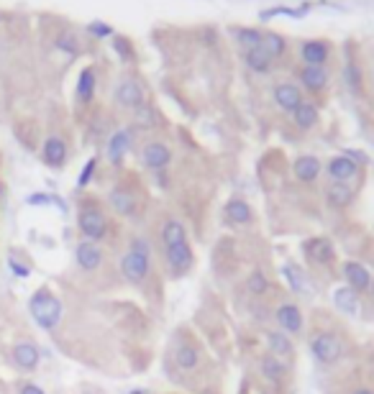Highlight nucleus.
<instances>
[{"label":"nucleus","instance_id":"9b49d317","mask_svg":"<svg viewBox=\"0 0 374 394\" xmlns=\"http://www.w3.org/2000/svg\"><path fill=\"white\" fill-rule=\"evenodd\" d=\"M272 97H275V103H277L284 113H295L300 105L305 103V100H303V92H300V87H298V85H292V82H279V85H275V90H272Z\"/></svg>","mask_w":374,"mask_h":394},{"label":"nucleus","instance_id":"c9c22d12","mask_svg":"<svg viewBox=\"0 0 374 394\" xmlns=\"http://www.w3.org/2000/svg\"><path fill=\"white\" fill-rule=\"evenodd\" d=\"M247 290L254 295V297H262V295H267V290H270V282H267V276H264V272H251L247 279Z\"/></svg>","mask_w":374,"mask_h":394},{"label":"nucleus","instance_id":"f704fd0d","mask_svg":"<svg viewBox=\"0 0 374 394\" xmlns=\"http://www.w3.org/2000/svg\"><path fill=\"white\" fill-rule=\"evenodd\" d=\"M284 276H287V282H290V287L298 295H303V292L307 290V284H305V274H303V269L298 267V264H284Z\"/></svg>","mask_w":374,"mask_h":394},{"label":"nucleus","instance_id":"f3484780","mask_svg":"<svg viewBox=\"0 0 374 394\" xmlns=\"http://www.w3.org/2000/svg\"><path fill=\"white\" fill-rule=\"evenodd\" d=\"M292 174H295L298 182L310 185V182H315L318 174H321V159L310 157V154H303V157H298L292 162Z\"/></svg>","mask_w":374,"mask_h":394},{"label":"nucleus","instance_id":"412c9836","mask_svg":"<svg viewBox=\"0 0 374 394\" xmlns=\"http://www.w3.org/2000/svg\"><path fill=\"white\" fill-rule=\"evenodd\" d=\"M95 87H97V75L95 67H85L77 77V87H75V97L80 105H90L92 97H95Z\"/></svg>","mask_w":374,"mask_h":394},{"label":"nucleus","instance_id":"0eeeda50","mask_svg":"<svg viewBox=\"0 0 374 394\" xmlns=\"http://www.w3.org/2000/svg\"><path fill=\"white\" fill-rule=\"evenodd\" d=\"M300 59L310 67H326V62L331 59V44L323 38H305L300 44Z\"/></svg>","mask_w":374,"mask_h":394},{"label":"nucleus","instance_id":"c03bdc74","mask_svg":"<svg viewBox=\"0 0 374 394\" xmlns=\"http://www.w3.org/2000/svg\"><path fill=\"white\" fill-rule=\"evenodd\" d=\"M369 290H372V297H374V282H372V287H369Z\"/></svg>","mask_w":374,"mask_h":394},{"label":"nucleus","instance_id":"aec40b11","mask_svg":"<svg viewBox=\"0 0 374 394\" xmlns=\"http://www.w3.org/2000/svg\"><path fill=\"white\" fill-rule=\"evenodd\" d=\"M356 174H359V167H356V162H354L352 157H333L328 162V177L333 179V182L346 185V182L354 179Z\"/></svg>","mask_w":374,"mask_h":394},{"label":"nucleus","instance_id":"393cba45","mask_svg":"<svg viewBox=\"0 0 374 394\" xmlns=\"http://www.w3.org/2000/svg\"><path fill=\"white\" fill-rule=\"evenodd\" d=\"M333 305H336V310H341L346 315L359 313V297H356V292L352 287H336L333 290Z\"/></svg>","mask_w":374,"mask_h":394},{"label":"nucleus","instance_id":"7ed1b4c3","mask_svg":"<svg viewBox=\"0 0 374 394\" xmlns=\"http://www.w3.org/2000/svg\"><path fill=\"white\" fill-rule=\"evenodd\" d=\"M77 228L85 236V241L97 244V241H103L108 236V218H105V213L97 208L95 202L85 200L80 205V210H77Z\"/></svg>","mask_w":374,"mask_h":394},{"label":"nucleus","instance_id":"7c9ffc66","mask_svg":"<svg viewBox=\"0 0 374 394\" xmlns=\"http://www.w3.org/2000/svg\"><path fill=\"white\" fill-rule=\"evenodd\" d=\"M187 241V231H185V225L180 223V220H167L165 228H162V244L167 246H174V244H185Z\"/></svg>","mask_w":374,"mask_h":394},{"label":"nucleus","instance_id":"79ce46f5","mask_svg":"<svg viewBox=\"0 0 374 394\" xmlns=\"http://www.w3.org/2000/svg\"><path fill=\"white\" fill-rule=\"evenodd\" d=\"M8 267H11V272H13V274H18V276H29V267H23L21 261L11 259V261H8Z\"/></svg>","mask_w":374,"mask_h":394},{"label":"nucleus","instance_id":"a878e982","mask_svg":"<svg viewBox=\"0 0 374 394\" xmlns=\"http://www.w3.org/2000/svg\"><path fill=\"white\" fill-rule=\"evenodd\" d=\"M226 216H228V220H231V223L247 225V223H251L254 213H251V205H249L247 200L233 197V200H228V205H226Z\"/></svg>","mask_w":374,"mask_h":394},{"label":"nucleus","instance_id":"a211bd4d","mask_svg":"<svg viewBox=\"0 0 374 394\" xmlns=\"http://www.w3.org/2000/svg\"><path fill=\"white\" fill-rule=\"evenodd\" d=\"M344 276H346V287H352L356 295L372 287V276H369L367 267L359 264V261H346L344 264Z\"/></svg>","mask_w":374,"mask_h":394},{"label":"nucleus","instance_id":"a18cd8bd","mask_svg":"<svg viewBox=\"0 0 374 394\" xmlns=\"http://www.w3.org/2000/svg\"><path fill=\"white\" fill-rule=\"evenodd\" d=\"M0 21H3V13H0Z\"/></svg>","mask_w":374,"mask_h":394},{"label":"nucleus","instance_id":"1a4fd4ad","mask_svg":"<svg viewBox=\"0 0 374 394\" xmlns=\"http://www.w3.org/2000/svg\"><path fill=\"white\" fill-rule=\"evenodd\" d=\"M67 157H69V149H67V141L62 136H49L44 141V146H41V162L49 169H62L67 164Z\"/></svg>","mask_w":374,"mask_h":394},{"label":"nucleus","instance_id":"ddd939ff","mask_svg":"<svg viewBox=\"0 0 374 394\" xmlns=\"http://www.w3.org/2000/svg\"><path fill=\"white\" fill-rule=\"evenodd\" d=\"M277 325L282 328V333L287 335H298L303 330V313H300L298 305H292V302H284V305L277 307Z\"/></svg>","mask_w":374,"mask_h":394},{"label":"nucleus","instance_id":"e433bc0d","mask_svg":"<svg viewBox=\"0 0 374 394\" xmlns=\"http://www.w3.org/2000/svg\"><path fill=\"white\" fill-rule=\"evenodd\" d=\"M305 13H307V8H300V10H295V8L279 6V8H267V10H262V13H259V18H262V21H270L272 15H292V18H303Z\"/></svg>","mask_w":374,"mask_h":394},{"label":"nucleus","instance_id":"a19ab883","mask_svg":"<svg viewBox=\"0 0 374 394\" xmlns=\"http://www.w3.org/2000/svg\"><path fill=\"white\" fill-rule=\"evenodd\" d=\"M18 394H46V392L39 384H34V381H21L18 384Z\"/></svg>","mask_w":374,"mask_h":394},{"label":"nucleus","instance_id":"f257e3e1","mask_svg":"<svg viewBox=\"0 0 374 394\" xmlns=\"http://www.w3.org/2000/svg\"><path fill=\"white\" fill-rule=\"evenodd\" d=\"M29 310H31V318L36 320V325L41 330H54V328L60 325L62 320V302L60 297L49 292L46 287L34 292V297L29 300Z\"/></svg>","mask_w":374,"mask_h":394},{"label":"nucleus","instance_id":"cd10ccee","mask_svg":"<svg viewBox=\"0 0 374 394\" xmlns=\"http://www.w3.org/2000/svg\"><path fill=\"white\" fill-rule=\"evenodd\" d=\"M262 374H264V379H270L275 381V384H282L284 377H287V364H284L282 358H275L272 353H267V356L262 358Z\"/></svg>","mask_w":374,"mask_h":394},{"label":"nucleus","instance_id":"9d476101","mask_svg":"<svg viewBox=\"0 0 374 394\" xmlns=\"http://www.w3.org/2000/svg\"><path fill=\"white\" fill-rule=\"evenodd\" d=\"M305 256L310 264H315V267H328L331 261L336 259V251H333V244H331L326 236H318V238H310V241H305Z\"/></svg>","mask_w":374,"mask_h":394},{"label":"nucleus","instance_id":"ea45409f","mask_svg":"<svg viewBox=\"0 0 374 394\" xmlns=\"http://www.w3.org/2000/svg\"><path fill=\"white\" fill-rule=\"evenodd\" d=\"M95 167H97V159L92 157L90 162H88V164L83 167V174H80V179H77V185H80V187L88 185V182L92 179V174H95Z\"/></svg>","mask_w":374,"mask_h":394},{"label":"nucleus","instance_id":"2eb2a0df","mask_svg":"<svg viewBox=\"0 0 374 394\" xmlns=\"http://www.w3.org/2000/svg\"><path fill=\"white\" fill-rule=\"evenodd\" d=\"M11 356H13V364L18 366L21 372H34L39 366V361H41V353H39V349L31 341L15 343Z\"/></svg>","mask_w":374,"mask_h":394},{"label":"nucleus","instance_id":"39448f33","mask_svg":"<svg viewBox=\"0 0 374 394\" xmlns=\"http://www.w3.org/2000/svg\"><path fill=\"white\" fill-rule=\"evenodd\" d=\"M113 97H116V103L120 105V108H126V111H139L141 105H146V97H144V87L139 85V80H134V77H123V80L116 85V92H113Z\"/></svg>","mask_w":374,"mask_h":394},{"label":"nucleus","instance_id":"37998d69","mask_svg":"<svg viewBox=\"0 0 374 394\" xmlns=\"http://www.w3.org/2000/svg\"><path fill=\"white\" fill-rule=\"evenodd\" d=\"M352 394H374L372 389H367V387H359V389H354Z\"/></svg>","mask_w":374,"mask_h":394},{"label":"nucleus","instance_id":"b1692460","mask_svg":"<svg viewBox=\"0 0 374 394\" xmlns=\"http://www.w3.org/2000/svg\"><path fill=\"white\" fill-rule=\"evenodd\" d=\"M267 349H270V353L275 358H292V353H295V349H292V341L287 338V333H282V330H270L267 333Z\"/></svg>","mask_w":374,"mask_h":394},{"label":"nucleus","instance_id":"72a5a7b5","mask_svg":"<svg viewBox=\"0 0 374 394\" xmlns=\"http://www.w3.org/2000/svg\"><path fill=\"white\" fill-rule=\"evenodd\" d=\"M111 46H113V52L120 57V62H134L136 59V49H134V44H131V38L113 34V36H111Z\"/></svg>","mask_w":374,"mask_h":394},{"label":"nucleus","instance_id":"4468645a","mask_svg":"<svg viewBox=\"0 0 374 394\" xmlns=\"http://www.w3.org/2000/svg\"><path fill=\"white\" fill-rule=\"evenodd\" d=\"M75 259H77V267L83 269V272H95V269H100V264H103V251H100V246L92 244V241H80L75 251Z\"/></svg>","mask_w":374,"mask_h":394},{"label":"nucleus","instance_id":"f03ea898","mask_svg":"<svg viewBox=\"0 0 374 394\" xmlns=\"http://www.w3.org/2000/svg\"><path fill=\"white\" fill-rule=\"evenodd\" d=\"M120 272L131 284H141L149 274V246L141 238L131 241L126 256L120 259Z\"/></svg>","mask_w":374,"mask_h":394},{"label":"nucleus","instance_id":"58836bf2","mask_svg":"<svg viewBox=\"0 0 374 394\" xmlns=\"http://www.w3.org/2000/svg\"><path fill=\"white\" fill-rule=\"evenodd\" d=\"M88 34H90L92 38H111L116 31H113V26H108V23H103V21H92V23H88Z\"/></svg>","mask_w":374,"mask_h":394},{"label":"nucleus","instance_id":"2f4dec72","mask_svg":"<svg viewBox=\"0 0 374 394\" xmlns=\"http://www.w3.org/2000/svg\"><path fill=\"white\" fill-rule=\"evenodd\" d=\"M231 34L236 36V41L244 46V52H247V49L262 46V31L249 29V26H239V29H231Z\"/></svg>","mask_w":374,"mask_h":394},{"label":"nucleus","instance_id":"dca6fc26","mask_svg":"<svg viewBox=\"0 0 374 394\" xmlns=\"http://www.w3.org/2000/svg\"><path fill=\"white\" fill-rule=\"evenodd\" d=\"M131 143H134V131H128V128L116 131V134L108 139V159H111V164L118 167V164L123 162V157L128 154V149H131Z\"/></svg>","mask_w":374,"mask_h":394},{"label":"nucleus","instance_id":"4c0bfd02","mask_svg":"<svg viewBox=\"0 0 374 394\" xmlns=\"http://www.w3.org/2000/svg\"><path fill=\"white\" fill-rule=\"evenodd\" d=\"M344 75H346V82H349V87H352L354 92L359 95V92H361V72H359V67H356L354 62H349V64H346Z\"/></svg>","mask_w":374,"mask_h":394},{"label":"nucleus","instance_id":"bb28decb","mask_svg":"<svg viewBox=\"0 0 374 394\" xmlns=\"http://www.w3.org/2000/svg\"><path fill=\"white\" fill-rule=\"evenodd\" d=\"M326 200H328L331 208H346V205H352L354 200V190L349 185H341V182H331V187L326 190Z\"/></svg>","mask_w":374,"mask_h":394},{"label":"nucleus","instance_id":"20e7f679","mask_svg":"<svg viewBox=\"0 0 374 394\" xmlns=\"http://www.w3.org/2000/svg\"><path fill=\"white\" fill-rule=\"evenodd\" d=\"M341 338H338L336 333H315L313 338H310V353H313V358L318 361V364L323 366H331L336 364L338 358H341Z\"/></svg>","mask_w":374,"mask_h":394},{"label":"nucleus","instance_id":"6e6552de","mask_svg":"<svg viewBox=\"0 0 374 394\" xmlns=\"http://www.w3.org/2000/svg\"><path fill=\"white\" fill-rule=\"evenodd\" d=\"M141 162L151 171H165L172 164V149L162 141H149L141 151Z\"/></svg>","mask_w":374,"mask_h":394},{"label":"nucleus","instance_id":"5701e85b","mask_svg":"<svg viewBox=\"0 0 374 394\" xmlns=\"http://www.w3.org/2000/svg\"><path fill=\"white\" fill-rule=\"evenodd\" d=\"M244 64H247L254 75H270L275 62L270 59V54L264 52L262 46H256V49H247V52H244Z\"/></svg>","mask_w":374,"mask_h":394},{"label":"nucleus","instance_id":"6ab92c4d","mask_svg":"<svg viewBox=\"0 0 374 394\" xmlns=\"http://www.w3.org/2000/svg\"><path fill=\"white\" fill-rule=\"evenodd\" d=\"M111 208L116 210L120 218H134L136 216V195L123 185L113 187L111 190Z\"/></svg>","mask_w":374,"mask_h":394},{"label":"nucleus","instance_id":"c756f323","mask_svg":"<svg viewBox=\"0 0 374 394\" xmlns=\"http://www.w3.org/2000/svg\"><path fill=\"white\" fill-rule=\"evenodd\" d=\"M262 49L267 54H270V59H279L284 52H287V41H284L282 34H275V31H270V34H262Z\"/></svg>","mask_w":374,"mask_h":394},{"label":"nucleus","instance_id":"f8f14e48","mask_svg":"<svg viewBox=\"0 0 374 394\" xmlns=\"http://www.w3.org/2000/svg\"><path fill=\"white\" fill-rule=\"evenodd\" d=\"M298 77H300V85H303L307 92H313V95H318V92H323V90L328 87V72H326V67L303 64V67L298 69Z\"/></svg>","mask_w":374,"mask_h":394},{"label":"nucleus","instance_id":"473e14b6","mask_svg":"<svg viewBox=\"0 0 374 394\" xmlns=\"http://www.w3.org/2000/svg\"><path fill=\"white\" fill-rule=\"evenodd\" d=\"M54 46H57L60 52L69 54V57H77V54L83 52V46H80V38H77L72 31H62V34H57V38H54Z\"/></svg>","mask_w":374,"mask_h":394},{"label":"nucleus","instance_id":"4be33fe9","mask_svg":"<svg viewBox=\"0 0 374 394\" xmlns=\"http://www.w3.org/2000/svg\"><path fill=\"white\" fill-rule=\"evenodd\" d=\"M174 364L180 366L182 372H193L200 364V351L190 341H180L174 346Z\"/></svg>","mask_w":374,"mask_h":394},{"label":"nucleus","instance_id":"423d86ee","mask_svg":"<svg viewBox=\"0 0 374 394\" xmlns=\"http://www.w3.org/2000/svg\"><path fill=\"white\" fill-rule=\"evenodd\" d=\"M165 259H167V267L172 272L174 276H182L187 274L195 264V253L190 248V244H174V246H167L165 248Z\"/></svg>","mask_w":374,"mask_h":394},{"label":"nucleus","instance_id":"c85d7f7f","mask_svg":"<svg viewBox=\"0 0 374 394\" xmlns=\"http://www.w3.org/2000/svg\"><path fill=\"white\" fill-rule=\"evenodd\" d=\"M292 118H295V126L300 131H310V128L318 123V108L313 103H303L298 111L292 113Z\"/></svg>","mask_w":374,"mask_h":394}]
</instances>
